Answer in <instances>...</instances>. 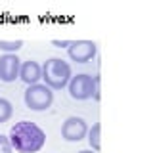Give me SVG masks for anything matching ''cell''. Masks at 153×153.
Masks as SVG:
<instances>
[{
    "instance_id": "7c38bea8",
    "label": "cell",
    "mask_w": 153,
    "mask_h": 153,
    "mask_svg": "<svg viewBox=\"0 0 153 153\" xmlns=\"http://www.w3.org/2000/svg\"><path fill=\"white\" fill-rule=\"evenodd\" d=\"M0 153H12V146H10L8 136L0 134Z\"/></svg>"
},
{
    "instance_id": "7a4b0ae2",
    "label": "cell",
    "mask_w": 153,
    "mask_h": 153,
    "mask_svg": "<svg viewBox=\"0 0 153 153\" xmlns=\"http://www.w3.org/2000/svg\"><path fill=\"white\" fill-rule=\"evenodd\" d=\"M71 76H73V69L61 57H50L42 65V80H44V84L50 90L65 88L69 84Z\"/></svg>"
},
{
    "instance_id": "5bb4252c",
    "label": "cell",
    "mask_w": 153,
    "mask_h": 153,
    "mask_svg": "<svg viewBox=\"0 0 153 153\" xmlns=\"http://www.w3.org/2000/svg\"><path fill=\"white\" fill-rule=\"evenodd\" d=\"M79 153H96V151H92V149H82V151H79Z\"/></svg>"
},
{
    "instance_id": "3957f363",
    "label": "cell",
    "mask_w": 153,
    "mask_h": 153,
    "mask_svg": "<svg viewBox=\"0 0 153 153\" xmlns=\"http://www.w3.org/2000/svg\"><path fill=\"white\" fill-rule=\"evenodd\" d=\"M25 105L31 111H46L54 102V90H50L46 84H33L25 90Z\"/></svg>"
},
{
    "instance_id": "277c9868",
    "label": "cell",
    "mask_w": 153,
    "mask_h": 153,
    "mask_svg": "<svg viewBox=\"0 0 153 153\" xmlns=\"http://www.w3.org/2000/svg\"><path fill=\"white\" fill-rule=\"evenodd\" d=\"M67 86H69V96L73 100H79V102L90 100L96 94V80H94V76H90L86 73L71 76Z\"/></svg>"
},
{
    "instance_id": "8992f818",
    "label": "cell",
    "mask_w": 153,
    "mask_h": 153,
    "mask_svg": "<svg viewBox=\"0 0 153 153\" xmlns=\"http://www.w3.org/2000/svg\"><path fill=\"white\" fill-rule=\"evenodd\" d=\"M67 50H69V57L76 63H88L98 54V46L92 40H71Z\"/></svg>"
},
{
    "instance_id": "6da1fadb",
    "label": "cell",
    "mask_w": 153,
    "mask_h": 153,
    "mask_svg": "<svg viewBox=\"0 0 153 153\" xmlns=\"http://www.w3.org/2000/svg\"><path fill=\"white\" fill-rule=\"evenodd\" d=\"M8 140L12 149H16L19 153H36L44 147L46 134L38 124L31 121H21L10 128Z\"/></svg>"
},
{
    "instance_id": "5b68a950",
    "label": "cell",
    "mask_w": 153,
    "mask_h": 153,
    "mask_svg": "<svg viewBox=\"0 0 153 153\" xmlns=\"http://www.w3.org/2000/svg\"><path fill=\"white\" fill-rule=\"evenodd\" d=\"M88 134V124L82 117H69L61 124V138L65 142H80Z\"/></svg>"
},
{
    "instance_id": "ba28073f",
    "label": "cell",
    "mask_w": 153,
    "mask_h": 153,
    "mask_svg": "<svg viewBox=\"0 0 153 153\" xmlns=\"http://www.w3.org/2000/svg\"><path fill=\"white\" fill-rule=\"evenodd\" d=\"M19 79L23 80L27 86L38 84V80H42V65L38 61H23L19 67Z\"/></svg>"
},
{
    "instance_id": "9c48e42d",
    "label": "cell",
    "mask_w": 153,
    "mask_h": 153,
    "mask_svg": "<svg viewBox=\"0 0 153 153\" xmlns=\"http://www.w3.org/2000/svg\"><path fill=\"white\" fill-rule=\"evenodd\" d=\"M88 142H90V147H92V151H96L98 153L100 151V147H102V124L100 123H96V124H92V128H88Z\"/></svg>"
},
{
    "instance_id": "30bf717a",
    "label": "cell",
    "mask_w": 153,
    "mask_h": 153,
    "mask_svg": "<svg viewBox=\"0 0 153 153\" xmlns=\"http://www.w3.org/2000/svg\"><path fill=\"white\" fill-rule=\"evenodd\" d=\"M13 115V105L8 102L6 98H0V124L8 123Z\"/></svg>"
},
{
    "instance_id": "52a82bcc",
    "label": "cell",
    "mask_w": 153,
    "mask_h": 153,
    "mask_svg": "<svg viewBox=\"0 0 153 153\" xmlns=\"http://www.w3.org/2000/svg\"><path fill=\"white\" fill-rule=\"evenodd\" d=\"M19 67H21V59L16 54L0 56V80L13 82L16 79H19Z\"/></svg>"
},
{
    "instance_id": "4fadbf2b",
    "label": "cell",
    "mask_w": 153,
    "mask_h": 153,
    "mask_svg": "<svg viewBox=\"0 0 153 153\" xmlns=\"http://www.w3.org/2000/svg\"><path fill=\"white\" fill-rule=\"evenodd\" d=\"M52 44H54L56 48H69V44H71V40H52Z\"/></svg>"
},
{
    "instance_id": "8fae6325",
    "label": "cell",
    "mask_w": 153,
    "mask_h": 153,
    "mask_svg": "<svg viewBox=\"0 0 153 153\" xmlns=\"http://www.w3.org/2000/svg\"><path fill=\"white\" fill-rule=\"evenodd\" d=\"M23 46V40H0V50L6 54H16Z\"/></svg>"
}]
</instances>
